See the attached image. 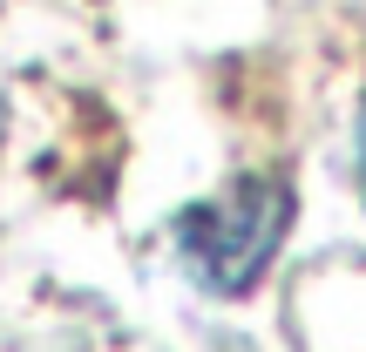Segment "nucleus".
I'll use <instances>...</instances> for the list:
<instances>
[{
	"mask_svg": "<svg viewBox=\"0 0 366 352\" xmlns=\"http://www.w3.org/2000/svg\"><path fill=\"white\" fill-rule=\"evenodd\" d=\"M353 149H360V190H366V102H360V129H353Z\"/></svg>",
	"mask_w": 366,
	"mask_h": 352,
	"instance_id": "2",
	"label": "nucleus"
},
{
	"mask_svg": "<svg viewBox=\"0 0 366 352\" xmlns=\"http://www.w3.org/2000/svg\"><path fill=\"white\" fill-rule=\"evenodd\" d=\"M292 217H299L292 183L272 176V170H251V176H231L224 190L197 196V203H183L177 223H170V244L204 291L244 298L264 278V264L278 258Z\"/></svg>",
	"mask_w": 366,
	"mask_h": 352,
	"instance_id": "1",
	"label": "nucleus"
}]
</instances>
